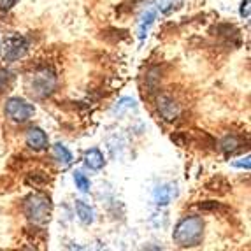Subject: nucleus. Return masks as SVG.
Here are the masks:
<instances>
[{"label":"nucleus","mask_w":251,"mask_h":251,"mask_svg":"<svg viewBox=\"0 0 251 251\" xmlns=\"http://www.w3.org/2000/svg\"><path fill=\"white\" fill-rule=\"evenodd\" d=\"M202 235H204V222H202V218L186 216L177 223L172 239H174V243L179 248H192L201 243Z\"/></svg>","instance_id":"f257e3e1"},{"label":"nucleus","mask_w":251,"mask_h":251,"mask_svg":"<svg viewBox=\"0 0 251 251\" xmlns=\"http://www.w3.org/2000/svg\"><path fill=\"white\" fill-rule=\"evenodd\" d=\"M56 88V75L50 69H39L26 77V90L35 99H46Z\"/></svg>","instance_id":"f03ea898"},{"label":"nucleus","mask_w":251,"mask_h":251,"mask_svg":"<svg viewBox=\"0 0 251 251\" xmlns=\"http://www.w3.org/2000/svg\"><path fill=\"white\" fill-rule=\"evenodd\" d=\"M53 204L46 193H34L25 201V214L35 225H44L50 222Z\"/></svg>","instance_id":"7ed1b4c3"},{"label":"nucleus","mask_w":251,"mask_h":251,"mask_svg":"<svg viewBox=\"0 0 251 251\" xmlns=\"http://www.w3.org/2000/svg\"><path fill=\"white\" fill-rule=\"evenodd\" d=\"M5 114L9 116V120H13L16 123H25L28 122L32 114H34V105L25 102L23 99H18L13 97L9 99L7 104H5Z\"/></svg>","instance_id":"20e7f679"},{"label":"nucleus","mask_w":251,"mask_h":251,"mask_svg":"<svg viewBox=\"0 0 251 251\" xmlns=\"http://www.w3.org/2000/svg\"><path fill=\"white\" fill-rule=\"evenodd\" d=\"M28 50V42L25 37H20V35H13L4 41V46H2V54L7 62H14V60L21 58L23 54Z\"/></svg>","instance_id":"39448f33"},{"label":"nucleus","mask_w":251,"mask_h":251,"mask_svg":"<svg viewBox=\"0 0 251 251\" xmlns=\"http://www.w3.org/2000/svg\"><path fill=\"white\" fill-rule=\"evenodd\" d=\"M156 105H158L160 116H162L165 122H174V120H177V116H179V113H181L179 104H177L174 99H171V97H167V95L158 97Z\"/></svg>","instance_id":"423d86ee"},{"label":"nucleus","mask_w":251,"mask_h":251,"mask_svg":"<svg viewBox=\"0 0 251 251\" xmlns=\"http://www.w3.org/2000/svg\"><path fill=\"white\" fill-rule=\"evenodd\" d=\"M26 146L32 148L34 151H41L48 146V137L39 126H34L26 132Z\"/></svg>","instance_id":"0eeeda50"},{"label":"nucleus","mask_w":251,"mask_h":251,"mask_svg":"<svg viewBox=\"0 0 251 251\" xmlns=\"http://www.w3.org/2000/svg\"><path fill=\"white\" fill-rule=\"evenodd\" d=\"M176 186L174 184H162L158 188L155 190L153 193V197H155V202L158 205H167L172 199L176 197Z\"/></svg>","instance_id":"6e6552de"},{"label":"nucleus","mask_w":251,"mask_h":251,"mask_svg":"<svg viewBox=\"0 0 251 251\" xmlns=\"http://www.w3.org/2000/svg\"><path fill=\"white\" fill-rule=\"evenodd\" d=\"M84 162H86V165H88L90 169H93V171H99V169L104 167V156H102V153L99 150H90L86 151V155H84Z\"/></svg>","instance_id":"1a4fd4ad"},{"label":"nucleus","mask_w":251,"mask_h":251,"mask_svg":"<svg viewBox=\"0 0 251 251\" xmlns=\"http://www.w3.org/2000/svg\"><path fill=\"white\" fill-rule=\"evenodd\" d=\"M155 18H156V11H155V9H148L146 13L141 16V23H139V37H141V39L146 37L148 28L153 25Z\"/></svg>","instance_id":"9d476101"},{"label":"nucleus","mask_w":251,"mask_h":251,"mask_svg":"<svg viewBox=\"0 0 251 251\" xmlns=\"http://www.w3.org/2000/svg\"><path fill=\"white\" fill-rule=\"evenodd\" d=\"M75 213H77V216H79V220L84 225H90L93 222V209L88 204H84L83 201L75 202Z\"/></svg>","instance_id":"9b49d317"},{"label":"nucleus","mask_w":251,"mask_h":251,"mask_svg":"<svg viewBox=\"0 0 251 251\" xmlns=\"http://www.w3.org/2000/svg\"><path fill=\"white\" fill-rule=\"evenodd\" d=\"M53 156H54L56 160H58V162L62 163V165H65V167L72 163V155H71V151H69L65 146H62L60 143H58V144H54V146H53Z\"/></svg>","instance_id":"f8f14e48"},{"label":"nucleus","mask_w":251,"mask_h":251,"mask_svg":"<svg viewBox=\"0 0 251 251\" xmlns=\"http://www.w3.org/2000/svg\"><path fill=\"white\" fill-rule=\"evenodd\" d=\"M181 4H183V0H153V5L160 13H171L172 9L179 7Z\"/></svg>","instance_id":"ddd939ff"},{"label":"nucleus","mask_w":251,"mask_h":251,"mask_svg":"<svg viewBox=\"0 0 251 251\" xmlns=\"http://www.w3.org/2000/svg\"><path fill=\"white\" fill-rule=\"evenodd\" d=\"M220 146H222V150L225 151V153H234V151L241 146V143H239V139L235 137V135H228V137H225L222 143H220Z\"/></svg>","instance_id":"4468645a"},{"label":"nucleus","mask_w":251,"mask_h":251,"mask_svg":"<svg viewBox=\"0 0 251 251\" xmlns=\"http://www.w3.org/2000/svg\"><path fill=\"white\" fill-rule=\"evenodd\" d=\"M74 183L81 192H88L90 190V179L84 176L83 172H75L74 174Z\"/></svg>","instance_id":"2eb2a0df"},{"label":"nucleus","mask_w":251,"mask_h":251,"mask_svg":"<svg viewBox=\"0 0 251 251\" xmlns=\"http://www.w3.org/2000/svg\"><path fill=\"white\" fill-rule=\"evenodd\" d=\"M132 107H135V102L132 99H122V100L118 102L116 107H114V113L122 114L125 109H132Z\"/></svg>","instance_id":"dca6fc26"},{"label":"nucleus","mask_w":251,"mask_h":251,"mask_svg":"<svg viewBox=\"0 0 251 251\" xmlns=\"http://www.w3.org/2000/svg\"><path fill=\"white\" fill-rule=\"evenodd\" d=\"M14 4H16V0H0V9L2 11H9Z\"/></svg>","instance_id":"f3484780"},{"label":"nucleus","mask_w":251,"mask_h":251,"mask_svg":"<svg viewBox=\"0 0 251 251\" xmlns=\"http://www.w3.org/2000/svg\"><path fill=\"white\" fill-rule=\"evenodd\" d=\"M241 14L250 18V0H244L243 4H241Z\"/></svg>","instance_id":"a211bd4d"},{"label":"nucleus","mask_w":251,"mask_h":251,"mask_svg":"<svg viewBox=\"0 0 251 251\" xmlns=\"http://www.w3.org/2000/svg\"><path fill=\"white\" fill-rule=\"evenodd\" d=\"M234 165H235V167H246V169H250V156H246V158H244V162H234Z\"/></svg>","instance_id":"6ab92c4d"}]
</instances>
